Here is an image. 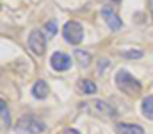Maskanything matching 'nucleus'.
Returning a JSON list of instances; mask_svg holds the SVG:
<instances>
[{"mask_svg": "<svg viewBox=\"0 0 153 134\" xmlns=\"http://www.w3.org/2000/svg\"><path fill=\"white\" fill-rule=\"evenodd\" d=\"M148 4H150V11H152V14H153V0H148Z\"/></svg>", "mask_w": 153, "mask_h": 134, "instance_id": "17", "label": "nucleus"}, {"mask_svg": "<svg viewBox=\"0 0 153 134\" xmlns=\"http://www.w3.org/2000/svg\"><path fill=\"white\" fill-rule=\"evenodd\" d=\"M32 95H34L36 98H39V100L46 98V97H48V84H46L43 79L36 81V84L32 86Z\"/></svg>", "mask_w": 153, "mask_h": 134, "instance_id": "9", "label": "nucleus"}, {"mask_svg": "<svg viewBox=\"0 0 153 134\" xmlns=\"http://www.w3.org/2000/svg\"><path fill=\"white\" fill-rule=\"evenodd\" d=\"M29 48L36 55H43L45 54V50H46V38L43 36L41 31H38V29L30 31V34H29Z\"/></svg>", "mask_w": 153, "mask_h": 134, "instance_id": "4", "label": "nucleus"}, {"mask_svg": "<svg viewBox=\"0 0 153 134\" xmlns=\"http://www.w3.org/2000/svg\"><path fill=\"white\" fill-rule=\"evenodd\" d=\"M50 63H52V68H53V70L64 72V70H70V66H71V57H70L68 54H64V52H55V54L52 55Z\"/></svg>", "mask_w": 153, "mask_h": 134, "instance_id": "6", "label": "nucleus"}, {"mask_svg": "<svg viewBox=\"0 0 153 134\" xmlns=\"http://www.w3.org/2000/svg\"><path fill=\"white\" fill-rule=\"evenodd\" d=\"M45 129L46 125L36 116H22L14 125L16 134H41Z\"/></svg>", "mask_w": 153, "mask_h": 134, "instance_id": "2", "label": "nucleus"}, {"mask_svg": "<svg viewBox=\"0 0 153 134\" xmlns=\"http://www.w3.org/2000/svg\"><path fill=\"white\" fill-rule=\"evenodd\" d=\"M100 14L103 16V20L107 22V25H109V29H111V31H119V29L123 27V22H121V18L116 14L114 9H111V7L103 5V7L100 9Z\"/></svg>", "mask_w": 153, "mask_h": 134, "instance_id": "5", "label": "nucleus"}, {"mask_svg": "<svg viewBox=\"0 0 153 134\" xmlns=\"http://www.w3.org/2000/svg\"><path fill=\"white\" fill-rule=\"evenodd\" d=\"M0 109H2V125L9 127L11 125V116H9V109L5 106V100H0Z\"/></svg>", "mask_w": 153, "mask_h": 134, "instance_id": "13", "label": "nucleus"}, {"mask_svg": "<svg viewBox=\"0 0 153 134\" xmlns=\"http://www.w3.org/2000/svg\"><path fill=\"white\" fill-rule=\"evenodd\" d=\"M93 107L96 109L94 113L100 115V116H103V118H114L116 115H117L112 106H109V104H105V102H100V100H96V102L93 104Z\"/></svg>", "mask_w": 153, "mask_h": 134, "instance_id": "7", "label": "nucleus"}, {"mask_svg": "<svg viewBox=\"0 0 153 134\" xmlns=\"http://www.w3.org/2000/svg\"><path fill=\"white\" fill-rule=\"evenodd\" d=\"M73 54H75L76 63H78L82 68H87V66H89V63H91V54H87L85 50H75Z\"/></svg>", "mask_w": 153, "mask_h": 134, "instance_id": "11", "label": "nucleus"}, {"mask_svg": "<svg viewBox=\"0 0 153 134\" xmlns=\"http://www.w3.org/2000/svg\"><path fill=\"white\" fill-rule=\"evenodd\" d=\"M45 29H46V32H48V36H55V32H57V23L52 20V22H46L45 23Z\"/></svg>", "mask_w": 153, "mask_h": 134, "instance_id": "15", "label": "nucleus"}, {"mask_svg": "<svg viewBox=\"0 0 153 134\" xmlns=\"http://www.w3.org/2000/svg\"><path fill=\"white\" fill-rule=\"evenodd\" d=\"M78 88H80V91H82V93H85V95H93V93H96V84H94L93 81H89V79L80 81Z\"/></svg>", "mask_w": 153, "mask_h": 134, "instance_id": "12", "label": "nucleus"}, {"mask_svg": "<svg viewBox=\"0 0 153 134\" xmlns=\"http://www.w3.org/2000/svg\"><path fill=\"white\" fill-rule=\"evenodd\" d=\"M116 86L121 89L125 95H128V97H137L139 93H141V82L134 77V75H130L126 70H119L117 73H116Z\"/></svg>", "mask_w": 153, "mask_h": 134, "instance_id": "1", "label": "nucleus"}, {"mask_svg": "<svg viewBox=\"0 0 153 134\" xmlns=\"http://www.w3.org/2000/svg\"><path fill=\"white\" fill-rule=\"evenodd\" d=\"M112 2H121V0H112Z\"/></svg>", "mask_w": 153, "mask_h": 134, "instance_id": "18", "label": "nucleus"}, {"mask_svg": "<svg viewBox=\"0 0 153 134\" xmlns=\"http://www.w3.org/2000/svg\"><path fill=\"white\" fill-rule=\"evenodd\" d=\"M116 133L117 134H144L141 125L135 124H117L116 125Z\"/></svg>", "mask_w": 153, "mask_h": 134, "instance_id": "8", "label": "nucleus"}, {"mask_svg": "<svg viewBox=\"0 0 153 134\" xmlns=\"http://www.w3.org/2000/svg\"><path fill=\"white\" fill-rule=\"evenodd\" d=\"M121 55L126 59H141L144 54H143V50H128V52H121Z\"/></svg>", "mask_w": 153, "mask_h": 134, "instance_id": "14", "label": "nucleus"}, {"mask_svg": "<svg viewBox=\"0 0 153 134\" xmlns=\"http://www.w3.org/2000/svg\"><path fill=\"white\" fill-rule=\"evenodd\" d=\"M62 134H80V133H78V131H75V129H66Z\"/></svg>", "mask_w": 153, "mask_h": 134, "instance_id": "16", "label": "nucleus"}, {"mask_svg": "<svg viewBox=\"0 0 153 134\" xmlns=\"http://www.w3.org/2000/svg\"><path fill=\"white\" fill-rule=\"evenodd\" d=\"M62 36H64V40L70 45H78L82 41V38H84V29H82V25H80L78 22L70 20V22L64 23Z\"/></svg>", "mask_w": 153, "mask_h": 134, "instance_id": "3", "label": "nucleus"}, {"mask_svg": "<svg viewBox=\"0 0 153 134\" xmlns=\"http://www.w3.org/2000/svg\"><path fill=\"white\" fill-rule=\"evenodd\" d=\"M141 111H143L144 118L153 120V95L146 97V98L143 100V104H141Z\"/></svg>", "mask_w": 153, "mask_h": 134, "instance_id": "10", "label": "nucleus"}]
</instances>
